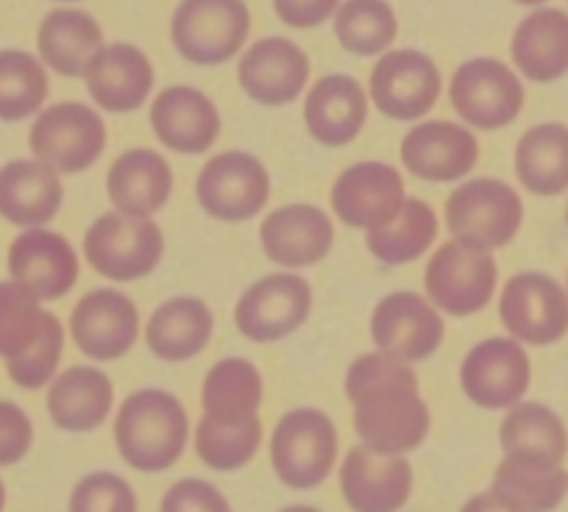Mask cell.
Returning <instances> with one entry per match:
<instances>
[{"instance_id":"9c48e42d","label":"cell","mask_w":568,"mask_h":512,"mask_svg":"<svg viewBox=\"0 0 568 512\" xmlns=\"http://www.w3.org/2000/svg\"><path fill=\"white\" fill-rule=\"evenodd\" d=\"M195 198L215 221H251L271 198V176L254 154L223 151L201 167Z\"/></svg>"},{"instance_id":"3957f363","label":"cell","mask_w":568,"mask_h":512,"mask_svg":"<svg viewBox=\"0 0 568 512\" xmlns=\"http://www.w3.org/2000/svg\"><path fill=\"white\" fill-rule=\"evenodd\" d=\"M165 254V237L151 217L123 212L101 215L84 234V256L95 274L112 281H136L154 274Z\"/></svg>"},{"instance_id":"e575fe53","label":"cell","mask_w":568,"mask_h":512,"mask_svg":"<svg viewBox=\"0 0 568 512\" xmlns=\"http://www.w3.org/2000/svg\"><path fill=\"white\" fill-rule=\"evenodd\" d=\"M438 237V215L426 201L407 198L387 226L371 228L365 245L385 265H407L433 248Z\"/></svg>"},{"instance_id":"60d3db41","label":"cell","mask_w":568,"mask_h":512,"mask_svg":"<svg viewBox=\"0 0 568 512\" xmlns=\"http://www.w3.org/2000/svg\"><path fill=\"white\" fill-rule=\"evenodd\" d=\"M64 351V329L62 320L53 313H48L45 326H42L40 337L34 340V346L18 359H9L7 370L9 379L23 390H40L45 388L48 381L57 373L59 362H62Z\"/></svg>"},{"instance_id":"8d00e7d4","label":"cell","mask_w":568,"mask_h":512,"mask_svg":"<svg viewBox=\"0 0 568 512\" xmlns=\"http://www.w3.org/2000/svg\"><path fill=\"white\" fill-rule=\"evenodd\" d=\"M398 34L396 12L387 0H346L335 12V37L352 57H379Z\"/></svg>"},{"instance_id":"c3c4849f","label":"cell","mask_w":568,"mask_h":512,"mask_svg":"<svg viewBox=\"0 0 568 512\" xmlns=\"http://www.w3.org/2000/svg\"><path fill=\"white\" fill-rule=\"evenodd\" d=\"M513 3H518V7H544L546 0H513Z\"/></svg>"},{"instance_id":"681fc988","label":"cell","mask_w":568,"mask_h":512,"mask_svg":"<svg viewBox=\"0 0 568 512\" xmlns=\"http://www.w3.org/2000/svg\"><path fill=\"white\" fill-rule=\"evenodd\" d=\"M7 506V488H3V479H0V512Z\"/></svg>"},{"instance_id":"1f68e13d","label":"cell","mask_w":568,"mask_h":512,"mask_svg":"<svg viewBox=\"0 0 568 512\" xmlns=\"http://www.w3.org/2000/svg\"><path fill=\"white\" fill-rule=\"evenodd\" d=\"M499 443L505 457L538 465H560L568 454V434L560 418L544 405L510 407L499 427Z\"/></svg>"},{"instance_id":"277c9868","label":"cell","mask_w":568,"mask_h":512,"mask_svg":"<svg viewBox=\"0 0 568 512\" xmlns=\"http://www.w3.org/2000/svg\"><path fill=\"white\" fill-rule=\"evenodd\" d=\"M251 14L243 0H182L171 20V40L190 64L212 68L243 51Z\"/></svg>"},{"instance_id":"cb8c5ba5","label":"cell","mask_w":568,"mask_h":512,"mask_svg":"<svg viewBox=\"0 0 568 512\" xmlns=\"http://www.w3.org/2000/svg\"><path fill=\"white\" fill-rule=\"evenodd\" d=\"M151 129L176 154H206L221 134L217 106L193 86H168L151 103Z\"/></svg>"},{"instance_id":"d590c367","label":"cell","mask_w":568,"mask_h":512,"mask_svg":"<svg viewBox=\"0 0 568 512\" xmlns=\"http://www.w3.org/2000/svg\"><path fill=\"white\" fill-rule=\"evenodd\" d=\"M494 490L521 512H551L568 493V471L560 465L505 460L494 477Z\"/></svg>"},{"instance_id":"6da1fadb","label":"cell","mask_w":568,"mask_h":512,"mask_svg":"<svg viewBox=\"0 0 568 512\" xmlns=\"http://www.w3.org/2000/svg\"><path fill=\"white\" fill-rule=\"evenodd\" d=\"M354 407V432L376 454L415 451L429 434V410L418 393V376L387 354H359L346 373Z\"/></svg>"},{"instance_id":"f1b7e54d","label":"cell","mask_w":568,"mask_h":512,"mask_svg":"<svg viewBox=\"0 0 568 512\" xmlns=\"http://www.w3.org/2000/svg\"><path fill=\"white\" fill-rule=\"evenodd\" d=\"M114 388L103 370L75 365L57 376L48 390V416L64 432H92L112 410Z\"/></svg>"},{"instance_id":"52a82bcc","label":"cell","mask_w":568,"mask_h":512,"mask_svg":"<svg viewBox=\"0 0 568 512\" xmlns=\"http://www.w3.org/2000/svg\"><path fill=\"white\" fill-rule=\"evenodd\" d=\"M496 259L490 250L449 239L433 254L426 265V296L440 313L455 318H471L483 313L496 293Z\"/></svg>"},{"instance_id":"816d5d0a","label":"cell","mask_w":568,"mask_h":512,"mask_svg":"<svg viewBox=\"0 0 568 512\" xmlns=\"http://www.w3.org/2000/svg\"><path fill=\"white\" fill-rule=\"evenodd\" d=\"M566 221H568V206H566Z\"/></svg>"},{"instance_id":"7c38bea8","label":"cell","mask_w":568,"mask_h":512,"mask_svg":"<svg viewBox=\"0 0 568 512\" xmlns=\"http://www.w3.org/2000/svg\"><path fill=\"white\" fill-rule=\"evenodd\" d=\"M444 81L440 70L426 53L402 48L382 53L368 79L374 106L390 120H418L433 112Z\"/></svg>"},{"instance_id":"7dc6e473","label":"cell","mask_w":568,"mask_h":512,"mask_svg":"<svg viewBox=\"0 0 568 512\" xmlns=\"http://www.w3.org/2000/svg\"><path fill=\"white\" fill-rule=\"evenodd\" d=\"M282 512H321V510H315V506H307V504H293V506H284Z\"/></svg>"},{"instance_id":"f907efd6","label":"cell","mask_w":568,"mask_h":512,"mask_svg":"<svg viewBox=\"0 0 568 512\" xmlns=\"http://www.w3.org/2000/svg\"><path fill=\"white\" fill-rule=\"evenodd\" d=\"M57 3H75V0H57Z\"/></svg>"},{"instance_id":"8992f818","label":"cell","mask_w":568,"mask_h":512,"mask_svg":"<svg viewBox=\"0 0 568 512\" xmlns=\"http://www.w3.org/2000/svg\"><path fill=\"white\" fill-rule=\"evenodd\" d=\"M521 221V198L499 178H474L460 184L446 201V228L452 237L474 248H505L518 234Z\"/></svg>"},{"instance_id":"74e56055","label":"cell","mask_w":568,"mask_h":512,"mask_svg":"<svg viewBox=\"0 0 568 512\" xmlns=\"http://www.w3.org/2000/svg\"><path fill=\"white\" fill-rule=\"evenodd\" d=\"M262 443V421L260 416H251L245 421L223 423L215 418H201L195 427V454L201 457L212 471H240L254 460Z\"/></svg>"},{"instance_id":"d6a6232c","label":"cell","mask_w":568,"mask_h":512,"mask_svg":"<svg viewBox=\"0 0 568 512\" xmlns=\"http://www.w3.org/2000/svg\"><path fill=\"white\" fill-rule=\"evenodd\" d=\"M516 176L540 198L568 190V129L560 123L532 125L516 149Z\"/></svg>"},{"instance_id":"8fae6325","label":"cell","mask_w":568,"mask_h":512,"mask_svg":"<svg viewBox=\"0 0 568 512\" xmlns=\"http://www.w3.org/2000/svg\"><path fill=\"white\" fill-rule=\"evenodd\" d=\"M449 98L455 112L474 129L496 132L521 114L524 86L499 59H468L452 75Z\"/></svg>"},{"instance_id":"5bb4252c","label":"cell","mask_w":568,"mask_h":512,"mask_svg":"<svg viewBox=\"0 0 568 512\" xmlns=\"http://www.w3.org/2000/svg\"><path fill=\"white\" fill-rule=\"evenodd\" d=\"M444 318L429 298L418 293H390L371 315L374 346L398 362H424L444 342Z\"/></svg>"},{"instance_id":"d6986e66","label":"cell","mask_w":568,"mask_h":512,"mask_svg":"<svg viewBox=\"0 0 568 512\" xmlns=\"http://www.w3.org/2000/svg\"><path fill=\"white\" fill-rule=\"evenodd\" d=\"M477 160V137L452 120H426L402 140L404 167L420 182L455 184L474 171Z\"/></svg>"},{"instance_id":"484cf974","label":"cell","mask_w":568,"mask_h":512,"mask_svg":"<svg viewBox=\"0 0 568 512\" xmlns=\"http://www.w3.org/2000/svg\"><path fill=\"white\" fill-rule=\"evenodd\" d=\"M64 201L57 167L40 160H14L0 167V217L18 228H40Z\"/></svg>"},{"instance_id":"d4e9b609","label":"cell","mask_w":568,"mask_h":512,"mask_svg":"<svg viewBox=\"0 0 568 512\" xmlns=\"http://www.w3.org/2000/svg\"><path fill=\"white\" fill-rule=\"evenodd\" d=\"M365 120H368V95L352 75H324L307 92L304 125L315 143L343 149L357 140Z\"/></svg>"},{"instance_id":"4fadbf2b","label":"cell","mask_w":568,"mask_h":512,"mask_svg":"<svg viewBox=\"0 0 568 512\" xmlns=\"http://www.w3.org/2000/svg\"><path fill=\"white\" fill-rule=\"evenodd\" d=\"M507 335L529 346H551L568 335V293L551 276L516 274L499 298Z\"/></svg>"},{"instance_id":"7402d4cb","label":"cell","mask_w":568,"mask_h":512,"mask_svg":"<svg viewBox=\"0 0 568 512\" xmlns=\"http://www.w3.org/2000/svg\"><path fill=\"white\" fill-rule=\"evenodd\" d=\"M341 490L352 512H398L413 493V465L354 446L341 465Z\"/></svg>"},{"instance_id":"ab89813d","label":"cell","mask_w":568,"mask_h":512,"mask_svg":"<svg viewBox=\"0 0 568 512\" xmlns=\"http://www.w3.org/2000/svg\"><path fill=\"white\" fill-rule=\"evenodd\" d=\"M40 298L18 281H0V357L18 359L34 346L45 326L48 313Z\"/></svg>"},{"instance_id":"ac0fdd59","label":"cell","mask_w":568,"mask_h":512,"mask_svg":"<svg viewBox=\"0 0 568 512\" xmlns=\"http://www.w3.org/2000/svg\"><path fill=\"white\" fill-rule=\"evenodd\" d=\"M70 335L84 357L114 362L125 357L140 335L136 304L120 290H92L70 315Z\"/></svg>"},{"instance_id":"5b68a950","label":"cell","mask_w":568,"mask_h":512,"mask_svg":"<svg viewBox=\"0 0 568 512\" xmlns=\"http://www.w3.org/2000/svg\"><path fill=\"white\" fill-rule=\"evenodd\" d=\"M337 460V429L321 410L302 407L278 418L271 438L276 477L293 490H313L326 482Z\"/></svg>"},{"instance_id":"7bdbcfd3","label":"cell","mask_w":568,"mask_h":512,"mask_svg":"<svg viewBox=\"0 0 568 512\" xmlns=\"http://www.w3.org/2000/svg\"><path fill=\"white\" fill-rule=\"evenodd\" d=\"M162 512H232L215 484L204 479H182L162 499Z\"/></svg>"},{"instance_id":"603a6c76","label":"cell","mask_w":568,"mask_h":512,"mask_svg":"<svg viewBox=\"0 0 568 512\" xmlns=\"http://www.w3.org/2000/svg\"><path fill=\"white\" fill-rule=\"evenodd\" d=\"M154 81L151 59L129 42L103 45L84 70L87 92L109 114L136 112L151 98Z\"/></svg>"},{"instance_id":"4316f807","label":"cell","mask_w":568,"mask_h":512,"mask_svg":"<svg viewBox=\"0 0 568 512\" xmlns=\"http://www.w3.org/2000/svg\"><path fill=\"white\" fill-rule=\"evenodd\" d=\"M109 201L129 217H151L171 201L173 171L162 154L131 149L112 162L106 173Z\"/></svg>"},{"instance_id":"44dd1931","label":"cell","mask_w":568,"mask_h":512,"mask_svg":"<svg viewBox=\"0 0 568 512\" xmlns=\"http://www.w3.org/2000/svg\"><path fill=\"white\" fill-rule=\"evenodd\" d=\"M260 243L267 259L282 268H313L329 256L335 245V226L318 206L291 204L273 209L262 221Z\"/></svg>"},{"instance_id":"b9f144b4","label":"cell","mask_w":568,"mask_h":512,"mask_svg":"<svg viewBox=\"0 0 568 512\" xmlns=\"http://www.w3.org/2000/svg\"><path fill=\"white\" fill-rule=\"evenodd\" d=\"M70 512H136V495L118 473H90L70 493Z\"/></svg>"},{"instance_id":"f35d334b","label":"cell","mask_w":568,"mask_h":512,"mask_svg":"<svg viewBox=\"0 0 568 512\" xmlns=\"http://www.w3.org/2000/svg\"><path fill=\"white\" fill-rule=\"evenodd\" d=\"M48 73L42 59L29 51H0V120L20 123L42 109L48 98Z\"/></svg>"},{"instance_id":"2e32d148","label":"cell","mask_w":568,"mask_h":512,"mask_svg":"<svg viewBox=\"0 0 568 512\" xmlns=\"http://www.w3.org/2000/svg\"><path fill=\"white\" fill-rule=\"evenodd\" d=\"M9 274L40 301H57L79 281V254L51 228H26L9 245Z\"/></svg>"},{"instance_id":"ba28073f","label":"cell","mask_w":568,"mask_h":512,"mask_svg":"<svg viewBox=\"0 0 568 512\" xmlns=\"http://www.w3.org/2000/svg\"><path fill=\"white\" fill-rule=\"evenodd\" d=\"M34 160L59 173H81L101 160L106 149V123L95 109L64 101L40 112L29 132Z\"/></svg>"},{"instance_id":"7a4b0ae2","label":"cell","mask_w":568,"mask_h":512,"mask_svg":"<svg viewBox=\"0 0 568 512\" xmlns=\"http://www.w3.org/2000/svg\"><path fill=\"white\" fill-rule=\"evenodd\" d=\"M190 421L182 401L165 390H136L114 421V443L129 468L142 473L168 471L187 446Z\"/></svg>"},{"instance_id":"30bf717a","label":"cell","mask_w":568,"mask_h":512,"mask_svg":"<svg viewBox=\"0 0 568 512\" xmlns=\"http://www.w3.org/2000/svg\"><path fill=\"white\" fill-rule=\"evenodd\" d=\"M313 313V287L296 274H271L234 307V326L251 342H276L302 329Z\"/></svg>"},{"instance_id":"bcb514c9","label":"cell","mask_w":568,"mask_h":512,"mask_svg":"<svg viewBox=\"0 0 568 512\" xmlns=\"http://www.w3.org/2000/svg\"><path fill=\"white\" fill-rule=\"evenodd\" d=\"M460 512H521V510H518L516 504H510V501H507L501 493L488 490V493L474 495V499L468 501Z\"/></svg>"},{"instance_id":"4dcf8cb0","label":"cell","mask_w":568,"mask_h":512,"mask_svg":"<svg viewBox=\"0 0 568 512\" xmlns=\"http://www.w3.org/2000/svg\"><path fill=\"white\" fill-rule=\"evenodd\" d=\"M37 48L45 68L62 79H79L90 59L103 48V29L81 9H53L42 18Z\"/></svg>"},{"instance_id":"f546056e","label":"cell","mask_w":568,"mask_h":512,"mask_svg":"<svg viewBox=\"0 0 568 512\" xmlns=\"http://www.w3.org/2000/svg\"><path fill=\"white\" fill-rule=\"evenodd\" d=\"M215 318L201 298L176 296L154 309L145 326L149 351L162 362H187L210 342Z\"/></svg>"},{"instance_id":"ffe728a7","label":"cell","mask_w":568,"mask_h":512,"mask_svg":"<svg viewBox=\"0 0 568 512\" xmlns=\"http://www.w3.org/2000/svg\"><path fill=\"white\" fill-rule=\"evenodd\" d=\"M237 81L251 101L262 106H284L304 92L310 81V59L293 40L265 37L243 53Z\"/></svg>"},{"instance_id":"e0dca14e","label":"cell","mask_w":568,"mask_h":512,"mask_svg":"<svg viewBox=\"0 0 568 512\" xmlns=\"http://www.w3.org/2000/svg\"><path fill=\"white\" fill-rule=\"evenodd\" d=\"M404 178L385 162H357L337 176L332 187V209L346 226L382 228L402 212Z\"/></svg>"},{"instance_id":"f6af8a7d","label":"cell","mask_w":568,"mask_h":512,"mask_svg":"<svg viewBox=\"0 0 568 512\" xmlns=\"http://www.w3.org/2000/svg\"><path fill=\"white\" fill-rule=\"evenodd\" d=\"M341 0H273L276 18L287 29H318L337 12Z\"/></svg>"},{"instance_id":"ee69618b","label":"cell","mask_w":568,"mask_h":512,"mask_svg":"<svg viewBox=\"0 0 568 512\" xmlns=\"http://www.w3.org/2000/svg\"><path fill=\"white\" fill-rule=\"evenodd\" d=\"M34 443L31 418L12 401H0V468L23 460Z\"/></svg>"},{"instance_id":"836d02e7","label":"cell","mask_w":568,"mask_h":512,"mask_svg":"<svg viewBox=\"0 0 568 512\" xmlns=\"http://www.w3.org/2000/svg\"><path fill=\"white\" fill-rule=\"evenodd\" d=\"M262 376L254 362L243 357H226L212 365L201 390L204 416L234 423L256 416L262 405Z\"/></svg>"},{"instance_id":"83f0119b","label":"cell","mask_w":568,"mask_h":512,"mask_svg":"<svg viewBox=\"0 0 568 512\" xmlns=\"http://www.w3.org/2000/svg\"><path fill=\"white\" fill-rule=\"evenodd\" d=\"M510 57L518 73L551 84L568 73V14L562 9H535L513 31Z\"/></svg>"},{"instance_id":"9a60e30c","label":"cell","mask_w":568,"mask_h":512,"mask_svg":"<svg viewBox=\"0 0 568 512\" xmlns=\"http://www.w3.org/2000/svg\"><path fill=\"white\" fill-rule=\"evenodd\" d=\"M532 379L529 357L518 340L488 337L460 365L463 393L485 410H507L524 399Z\"/></svg>"}]
</instances>
